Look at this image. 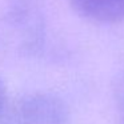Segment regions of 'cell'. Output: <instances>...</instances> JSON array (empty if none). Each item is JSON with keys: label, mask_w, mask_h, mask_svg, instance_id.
I'll list each match as a JSON object with an SVG mask.
<instances>
[{"label": "cell", "mask_w": 124, "mask_h": 124, "mask_svg": "<svg viewBox=\"0 0 124 124\" xmlns=\"http://www.w3.org/2000/svg\"><path fill=\"white\" fill-rule=\"evenodd\" d=\"M70 111L60 97L38 92L23 97L12 112V124H68Z\"/></svg>", "instance_id": "obj_1"}, {"label": "cell", "mask_w": 124, "mask_h": 124, "mask_svg": "<svg viewBox=\"0 0 124 124\" xmlns=\"http://www.w3.org/2000/svg\"><path fill=\"white\" fill-rule=\"evenodd\" d=\"M80 15L97 23L124 20V0H70Z\"/></svg>", "instance_id": "obj_2"}, {"label": "cell", "mask_w": 124, "mask_h": 124, "mask_svg": "<svg viewBox=\"0 0 124 124\" xmlns=\"http://www.w3.org/2000/svg\"><path fill=\"white\" fill-rule=\"evenodd\" d=\"M7 101H8V93H7V88L4 83L0 80V115L3 113V111L7 107Z\"/></svg>", "instance_id": "obj_3"}, {"label": "cell", "mask_w": 124, "mask_h": 124, "mask_svg": "<svg viewBox=\"0 0 124 124\" xmlns=\"http://www.w3.org/2000/svg\"><path fill=\"white\" fill-rule=\"evenodd\" d=\"M121 101H123V112H124V85H123V93H121Z\"/></svg>", "instance_id": "obj_4"}, {"label": "cell", "mask_w": 124, "mask_h": 124, "mask_svg": "<svg viewBox=\"0 0 124 124\" xmlns=\"http://www.w3.org/2000/svg\"><path fill=\"white\" fill-rule=\"evenodd\" d=\"M123 124H124V116H123Z\"/></svg>", "instance_id": "obj_5"}]
</instances>
